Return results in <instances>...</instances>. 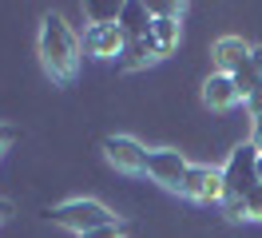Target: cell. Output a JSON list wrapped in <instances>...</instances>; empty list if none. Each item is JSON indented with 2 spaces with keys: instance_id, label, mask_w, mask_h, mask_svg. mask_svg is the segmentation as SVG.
Wrapping results in <instances>:
<instances>
[{
  "instance_id": "1",
  "label": "cell",
  "mask_w": 262,
  "mask_h": 238,
  "mask_svg": "<svg viewBox=\"0 0 262 238\" xmlns=\"http://www.w3.org/2000/svg\"><path fill=\"white\" fill-rule=\"evenodd\" d=\"M40 63L56 83H72L80 68V40L68 28V20L56 12L44 16V28H40Z\"/></svg>"
},
{
  "instance_id": "2",
  "label": "cell",
  "mask_w": 262,
  "mask_h": 238,
  "mask_svg": "<svg viewBox=\"0 0 262 238\" xmlns=\"http://www.w3.org/2000/svg\"><path fill=\"white\" fill-rule=\"evenodd\" d=\"M254 163H258V147L254 143H238L230 151L227 167H223V183H227V194H223V210L230 219H243V199L258 187V175H254Z\"/></svg>"
},
{
  "instance_id": "3",
  "label": "cell",
  "mask_w": 262,
  "mask_h": 238,
  "mask_svg": "<svg viewBox=\"0 0 262 238\" xmlns=\"http://www.w3.org/2000/svg\"><path fill=\"white\" fill-rule=\"evenodd\" d=\"M48 219L56 222V226L72 230V234H88V230H96V226H107V222H115V214H112L103 203H96V199H72V203L52 206Z\"/></svg>"
},
{
  "instance_id": "4",
  "label": "cell",
  "mask_w": 262,
  "mask_h": 238,
  "mask_svg": "<svg viewBox=\"0 0 262 238\" xmlns=\"http://www.w3.org/2000/svg\"><path fill=\"white\" fill-rule=\"evenodd\" d=\"M103 159L123 175H147V147L131 135H107L103 139Z\"/></svg>"
},
{
  "instance_id": "5",
  "label": "cell",
  "mask_w": 262,
  "mask_h": 238,
  "mask_svg": "<svg viewBox=\"0 0 262 238\" xmlns=\"http://www.w3.org/2000/svg\"><path fill=\"white\" fill-rule=\"evenodd\" d=\"M187 171H191V163L179 155V151H171V147H159V151H147V175L167 190H179L183 194V183H187Z\"/></svg>"
},
{
  "instance_id": "6",
  "label": "cell",
  "mask_w": 262,
  "mask_h": 238,
  "mask_svg": "<svg viewBox=\"0 0 262 238\" xmlns=\"http://www.w3.org/2000/svg\"><path fill=\"white\" fill-rule=\"evenodd\" d=\"M183 194L191 203H223V194H227L223 167H191L187 183H183Z\"/></svg>"
},
{
  "instance_id": "7",
  "label": "cell",
  "mask_w": 262,
  "mask_h": 238,
  "mask_svg": "<svg viewBox=\"0 0 262 238\" xmlns=\"http://www.w3.org/2000/svg\"><path fill=\"white\" fill-rule=\"evenodd\" d=\"M83 48H88V56H96V60H115V56H123L127 36H123L119 24H92L88 36H83Z\"/></svg>"
},
{
  "instance_id": "8",
  "label": "cell",
  "mask_w": 262,
  "mask_h": 238,
  "mask_svg": "<svg viewBox=\"0 0 262 238\" xmlns=\"http://www.w3.org/2000/svg\"><path fill=\"white\" fill-rule=\"evenodd\" d=\"M115 24L123 28L127 40H147V36H151V24H155V12H151V4H143V0H123Z\"/></svg>"
},
{
  "instance_id": "9",
  "label": "cell",
  "mask_w": 262,
  "mask_h": 238,
  "mask_svg": "<svg viewBox=\"0 0 262 238\" xmlns=\"http://www.w3.org/2000/svg\"><path fill=\"white\" fill-rule=\"evenodd\" d=\"M250 52H254V48L246 44L243 36H223V40H214V48H211L214 68H219L223 76H234V72H238V68L250 60Z\"/></svg>"
},
{
  "instance_id": "10",
  "label": "cell",
  "mask_w": 262,
  "mask_h": 238,
  "mask_svg": "<svg viewBox=\"0 0 262 238\" xmlns=\"http://www.w3.org/2000/svg\"><path fill=\"white\" fill-rule=\"evenodd\" d=\"M243 95H238V88H234V79L230 76H223V72H211L207 76V83H203V103L211 111H227V107H234Z\"/></svg>"
},
{
  "instance_id": "11",
  "label": "cell",
  "mask_w": 262,
  "mask_h": 238,
  "mask_svg": "<svg viewBox=\"0 0 262 238\" xmlns=\"http://www.w3.org/2000/svg\"><path fill=\"white\" fill-rule=\"evenodd\" d=\"M230 79H234V88H238L243 99H250V95L258 92V88H262V48H254V52H250V60H246Z\"/></svg>"
},
{
  "instance_id": "12",
  "label": "cell",
  "mask_w": 262,
  "mask_h": 238,
  "mask_svg": "<svg viewBox=\"0 0 262 238\" xmlns=\"http://www.w3.org/2000/svg\"><path fill=\"white\" fill-rule=\"evenodd\" d=\"M151 44H155V52H159V60L171 56V52L179 48V20L155 16V24H151Z\"/></svg>"
},
{
  "instance_id": "13",
  "label": "cell",
  "mask_w": 262,
  "mask_h": 238,
  "mask_svg": "<svg viewBox=\"0 0 262 238\" xmlns=\"http://www.w3.org/2000/svg\"><path fill=\"white\" fill-rule=\"evenodd\" d=\"M151 63H159V52H155V44L147 40H127V48H123V68L127 72H139V68H151Z\"/></svg>"
},
{
  "instance_id": "14",
  "label": "cell",
  "mask_w": 262,
  "mask_h": 238,
  "mask_svg": "<svg viewBox=\"0 0 262 238\" xmlns=\"http://www.w3.org/2000/svg\"><path fill=\"white\" fill-rule=\"evenodd\" d=\"M83 12L92 16V24H115L119 20V4H88Z\"/></svg>"
},
{
  "instance_id": "15",
  "label": "cell",
  "mask_w": 262,
  "mask_h": 238,
  "mask_svg": "<svg viewBox=\"0 0 262 238\" xmlns=\"http://www.w3.org/2000/svg\"><path fill=\"white\" fill-rule=\"evenodd\" d=\"M243 219H250V222H262V183L250 194L243 199Z\"/></svg>"
},
{
  "instance_id": "16",
  "label": "cell",
  "mask_w": 262,
  "mask_h": 238,
  "mask_svg": "<svg viewBox=\"0 0 262 238\" xmlns=\"http://www.w3.org/2000/svg\"><path fill=\"white\" fill-rule=\"evenodd\" d=\"M80 238H127V230L119 226V222H107V226H96V230H88Z\"/></svg>"
},
{
  "instance_id": "17",
  "label": "cell",
  "mask_w": 262,
  "mask_h": 238,
  "mask_svg": "<svg viewBox=\"0 0 262 238\" xmlns=\"http://www.w3.org/2000/svg\"><path fill=\"white\" fill-rule=\"evenodd\" d=\"M246 111H250V119H254V123H262V88L246 99Z\"/></svg>"
},
{
  "instance_id": "18",
  "label": "cell",
  "mask_w": 262,
  "mask_h": 238,
  "mask_svg": "<svg viewBox=\"0 0 262 238\" xmlns=\"http://www.w3.org/2000/svg\"><path fill=\"white\" fill-rule=\"evenodd\" d=\"M12 143H16V127L0 123V155H4V151H8V147H12Z\"/></svg>"
},
{
  "instance_id": "19",
  "label": "cell",
  "mask_w": 262,
  "mask_h": 238,
  "mask_svg": "<svg viewBox=\"0 0 262 238\" xmlns=\"http://www.w3.org/2000/svg\"><path fill=\"white\" fill-rule=\"evenodd\" d=\"M8 214H12V203H8V199H0V222H8Z\"/></svg>"
},
{
  "instance_id": "20",
  "label": "cell",
  "mask_w": 262,
  "mask_h": 238,
  "mask_svg": "<svg viewBox=\"0 0 262 238\" xmlns=\"http://www.w3.org/2000/svg\"><path fill=\"white\" fill-rule=\"evenodd\" d=\"M250 143H254V147L262 151V123H254V135H250Z\"/></svg>"
},
{
  "instance_id": "21",
  "label": "cell",
  "mask_w": 262,
  "mask_h": 238,
  "mask_svg": "<svg viewBox=\"0 0 262 238\" xmlns=\"http://www.w3.org/2000/svg\"><path fill=\"white\" fill-rule=\"evenodd\" d=\"M254 175H258V183H262V151H258V163H254Z\"/></svg>"
}]
</instances>
